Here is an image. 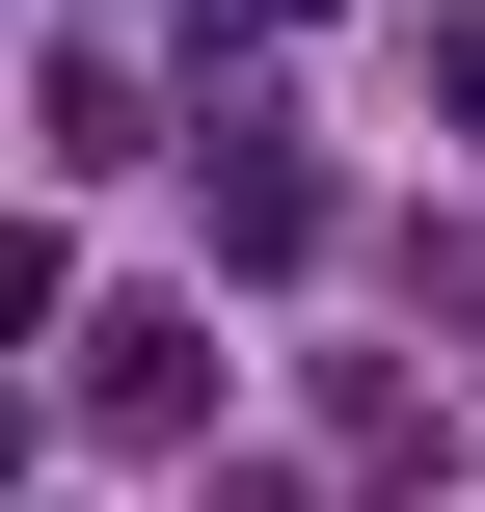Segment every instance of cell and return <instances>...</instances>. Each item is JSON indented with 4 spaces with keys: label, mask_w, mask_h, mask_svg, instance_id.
I'll return each mask as SVG.
<instances>
[{
    "label": "cell",
    "mask_w": 485,
    "mask_h": 512,
    "mask_svg": "<svg viewBox=\"0 0 485 512\" xmlns=\"http://www.w3.org/2000/svg\"><path fill=\"white\" fill-rule=\"evenodd\" d=\"M297 243H324V162L297 135H216V270H297Z\"/></svg>",
    "instance_id": "7a4b0ae2"
},
{
    "label": "cell",
    "mask_w": 485,
    "mask_h": 512,
    "mask_svg": "<svg viewBox=\"0 0 485 512\" xmlns=\"http://www.w3.org/2000/svg\"><path fill=\"white\" fill-rule=\"evenodd\" d=\"M189 351H216V324H81V432H108V459H135V432H189V405H216Z\"/></svg>",
    "instance_id": "6da1fadb"
},
{
    "label": "cell",
    "mask_w": 485,
    "mask_h": 512,
    "mask_svg": "<svg viewBox=\"0 0 485 512\" xmlns=\"http://www.w3.org/2000/svg\"><path fill=\"white\" fill-rule=\"evenodd\" d=\"M432 108H459V162H485V0H459V27H432Z\"/></svg>",
    "instance_id": "3957f363"
}]
</instances>
